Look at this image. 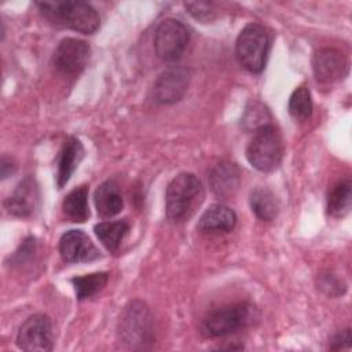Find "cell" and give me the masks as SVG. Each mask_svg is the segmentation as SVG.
<instances>
[{
  "label": "cell",
  "instance_id": "cell-21",
  "mask_svg": "<svg viewBox=\"0 0 352 352\" xmlns=\"http://www.w3.org/2000/svg\"><path fill=\"white\" fill-rule=\"evenodd\" d=\"M94 230L99 241L103 243V246L110 252H116L118 250L122 239L128 234L129 224L124 220L103 221L96 224Z\"/></svg>",
  "mask_w": 352,
  "mask_h": 352
},
{
  "label": "cell",
  "instance_id": "cell-13",
  "mask_svg": "<svg viewBox=\"0 0 352 352\" xmlns=\"http://www.w3.org/2000/svg\"><path fill=\"white\" fill-rule=\"evenodd\" d=\"M236 224L235 212L221 204L210 205L198 220V230L205 234L228 232Z\"/></svg>",
  "mask_w": 352,
  "mask_h": 352
},
{
  "label": "cell",
  "instance_id": "cell-14",
  "mask_svg": "<svg viewBox=\"0 0 352 352\" xmlns=\"http://www.w3.org/2000/svg\"><path fill=\"white\" fill-rule=\"evenodd\" d=\"M241 180L239 168L232 162L217 164L209 176V184L214 195L227 199L235 194Z\"/></svg>",
  "mask_w": 352,
  "mask_h": 352
},
{
  "label": "cell",
  "instance_id": "cell-24",
  "mask_svg": "<svg viewBox=\"0 0 352 352\" xmlns=\"http://www.w3.org/2000/svg\"><path fill=\"white\" fill-rule=\"evenodd\" d=\"M270 113L268 110L261 104V103H250L246 107V111L242 118V124L245 125L246 129H254L257 131L258 128L268 125L270 122Z\"/></svg>",
  "mask_w": 352,
  "mask_h": 352
},
{
  "label": "cell",
  "instance_id": "cell-5",
  "mask_svg": "<svg viewBox=\"0 0 352 352\" xmlns=\"http://www.w3.org/2000/svg\"><path fill=\"white\" fill-rule=\"evenodd\" d=\"M236 56L241 65L250 73H260L267 62L270 51V36L258 23L246 25L238 34L235 43Z\"/></svg>",
  "mask_w": 352,
  "mask_h": 352
},
{
  "label": "cell",
  "instance_id": "cell-18",
  "mask_svg": "<svg viewBox=\"0 0 352 352\" xmlns=\"http://www.w3.org/2000/svg\"><path fill=\"white\" fill-rule=\"evenodd\" d=\"M352 205V183L349 179L341 180L331 187L327 194V213L333 217H344Z\"/></svg>",
  "mask_w": 352,
  "mask_h": 352
},
{
  "label": "cell",
  "instance_id": "cell-3",
  "mask_svg": "<svg viewBox=\"0 0 352 352\" xmlns=\"http://www.w3.org/2000/svg\"><path fill=\"white\" fill-rule=\"evenodd\" d=\"M202 184L192 173H180L168 184L165 202L166 216L170 221L179 223L190 217L194 208L201 202Z\"/></svg>",
  "mask_w": 352,
  "mask_h": 352
},
{
  "label": "cell",
  "instance_id": "cell-8",
  "mask_svg": "<svg viewBox=\"0 0 352 352\" xmlns=\"http://www.w3.org/2000/svg\"><path fill=\"white\" fill-rule=\"evenodd\" d=\"M52 324L47 315L29 316L19 327L16 345L29 352H48L52 349Z\"/></svg>",
  "mask_w": 352,
  "mask_h": 352
},
{
  "label": "cell",
  "instance_id": "cell-4",
  "mask_svg": "<svg viewBox=\"0 0 352 352\" xmlns=\"http://www.w3.org/2000/svg\"><path fill=\"white\" fill-rule=\"evenodd\" d=\"M283 157V140L279 131L268 124L254 131L246 148L249 164L260 172L276 169Z\"/></svg>",
  "mask_w": 352,
  "mask_h": 352
},
{
  "label": "cell",
  "instance_id": "cell-22",
  "mask_svg": "<svg viewBox=\"0 0 352 352\" xmlns=\"http://www.w3.org/2000/svg\"><path fill=\"white\" fill-rule=\"evenodd\" d=\"M107 272H94L84 276H76L72 279V283L74 286L77 298L84 300L102 290L103 286L107 283Z\"/></svg>",
  "mask_w": 352,
  "mask_h": 352
},
{
  "label": "cell",
  "instance_id": "cell-26",
  "mask_svg": "<svg viewBox=\"0 0 352 352\" xmlns=\"http://www.w3.org/2000/svg\"><path fill=\"white\" fill-rule=\"evenodd\" d=\"M351 341H352L351 329L341 330L340 333H337V334L331 338L330 349H334V351H340V349H349V348H351Z\"/></svg>",
  "mask_w": 352,
  "mask_h": 352
},
{
  "label": "cell",
  "instance_id": "cell-23",
  "mask_svg": "<svg viewBox=\"0 0 352 352\" xmlns=\"http://www.w3.org/2000/svg\"><path fill=\"white\" fill-rule=\"evenodd\" d=\"M289 113L294 120L304 121L312 113V99L308 88L298 87L289 99Z\"/></svg>",
  "mask_w": 352,
  "mask_h": 352
},
{
  "label": "cell",
  "instance_id": "cell-7",
  "mask_svg": "<svg viewBox=\"0 0 352 352\" xmlns=\"http://www.w3.org/2000/svg\"><path fill=\"white\" fill-rule=\"evenodd\" d=\"M190 41L187 26L173 18L164 19L155 29L154 50L155 54L166 62H175L182 58Z\"/></svg>",
  "mask_w": 352,
  "mask_h": 352
},
{
  "label": "cell",
  "instance_id": "cell-6",
  "mask_svg": "<svg viewBox=\"0 0 352 352\" xmlns=\"http://www.w3.org/2000/svg\"><path fill=\"white\" fill-rule=\"evenodd\" d=\"M118 337L129 348H144L153 341L148 308L142 301L129 302L118 320Z\"/></svg>",
  "mask_w": 352,
  "mask_h": 352
},
{
  "label": "cell",
  "instance_id": "cell-11",
  "mask_svg": "<svg viewBox=\"0 0 352 352\" xmlns=\"http://www.w3.org/2000/svg\"><path fill=\"white\" fill-rule=\"evenodd\" d=\"M59 253L66 263H87L100 257L98 248L81 230H70L60 236Z\"/></svg>",
  "mask_w": 352,
  "mask_h": 352
},
{
  "label": "cell",
  "instance_id": "cell-15",
  "mask_svg": "<svg viewBox=\"0 0 352 352\" xmlns=\"http://www.w3.org/2000/svg\"><path fill=\"white\" fill-rule=\"evenodd\" d=\"M37 198V187L33 179L26 177L18 184L14 194L6 199L4 206L8 210V213L14 216L28 217L34 212Z\"/></svg>",
  "mask_w": 352,
  "mask_h": 352
},
{
  "label": "cell",
  "instance_id": "cell-16",
  "mask_svg": "<svg viewBox=\"0 0 352 352\" xmlns=\"http://www.w3.org/2000/svg\"><path fill=\"white\" fill-rule=\"evenodd\" d=\"M84 157V147L77 138H67L63 143V147L59 153L58 161V170H56V183L58 187H63L70 176L73 175L74 169L80 164Z\"/></svg>",
  "mask_w": 352,
  "mask_h": 352
},
{
  "label": "cell",
  "instance_id": "cell-10",
  "mask_svg": "<svg viewBox=\"0 0 352 352\" xmlns=\"http://www.w3.org/2000/svg\"><path fill=\"white\" fill-rule=\"evenodd\" d=\"M190 72L182 66L165 69L154 81L153 99L160 104H172L179 102L187 92Z\"/></svg>",
  "mask_w": 352,
  "mask_h": 352
},
{
  "label": "cell",
  "instance_id": "cell-12",
  "mask_svg": "<svg viewBox=\"0 0 352 352\" xmlns=\"http://www.w3.org/2000/svg\"><path fill=\"white\" fill-rule=\"evenodd\" d=\"M312 69L319 82L329 84L346 74L348 60L345 55L336 48H322L314 56Z\"/></svg>",
  "mask_w": 352,
  "mask_h": 352
},
{
  "label": "cell",
  "instance_id": "cell-9",
  "mask_svg": "<svg viewBox=\"0 0 352 352\" xmlns=\"http://www.w3.org/2000/svg\"><path fill=\"white\" fill-rule=\"evenodd\" d=\"M89 45L78 38H63L54 52V66L65 76H78L89 60Z\"/></svg>",
  "mask_w": 352,
  "mask_h": 352
},
{
  "label": "cell",
  "instance_id": "cell-20",
  "mask_svg": "<svg viewBox=\"0 0 352 352\" xmlns=\"http://www.w3.org/2000/svg\"><path fill=\"white\" fill-rule=\"evenodd\" d=\"M63 213L72 221L82 223L89 217L88 206V187L80 186L72 190L63 199L62 204Z\"/></svg>",
  "mask_w": 352,
  "mask_h": 352
},
{
  "label": "cell",
  "instance_id": "cell-2",
  "mask_svg": "<svg viewBox=\"0 0 352 352\" xmlns=\"http://www.w3.org/2000/svg\"><path fill=\"white\" fill-rule=\"evenodd\" d=\"M260 314L250 302H236L209 312L201 323V333L208 338L224 337L252 326Z\"/></svg>",
  "mask_w": 352,
  "mask_h": 352
},
{
  "label": "cell",
  "instance_id": "cell-17",
  "mask_svg": "<svg viewBox=\"0 0 352 352\" xmlns=\"http://www.w3.org/2000/svg\"><path fill=\"white\" fill-rule=\"evenodd\" d=\"M94 201L98 214L104 219L113 217L120 213L124 205L120 188L113 180H106L96 188Z\"/></svg>",
  "mask_w": 352,
  "mask_h": 352
},
{
  "label": "cell",
  "instance_id": "cell-1",
  "mask_svg": "<svg viewBox=\"0 0 352 352\" xmlns=\"http://www.w3.org/2000/svg\"><path fill=\"white\" fill-rule=\"evenodd\" d=\"M36 4L52 23L70 28L82 34H92L99 28L100 18L98 11L85 1H41Z\"/></svg>",
  "mask_w": 352,
  "mask_h": 352
},
{
  "label": "cell",
  "instance_id": "cell-25",
  "mask_svg": "<svg viewBox=\"0 0 352 352\" xmlns=\"http://www.w3.org/2000/svg\"><path fill=\"white\" fill-rule=\"evenodd\" d=\"M186 10L190 15L201 22H210L214 19V10L210 3L206 1H188L184 3Z\"/></svg>",
  "mask_w": 352,
  "mask_h": 352
},
{
  "label": "cell",
  "instance_id": "cell-27",
  "mask_svg": "<svg viewBox=\"0 0 352 352\" xmlns=\"http://www.w3.org/2000/svg\"><path fill=\"white\" fill-rule=\"evenodd\" d=\"M15 169H16V165L11 158H7V157L1 158V165H0L1 179H7L8 176H11L15 172Z\"/></svg>",
  "mask_w": 352,
  "mask_h": 352
},
{
  "label": "cell",
  "instance_id": "cell-19",
  "mask_svg": "<svg viewBox=\"0 0 352 352\" xmlns=\"http://www.w3.org/2000/svg\"><path fill=\"white\" fill-rule=\"evenodd\" d=\"M250 208L254 214L263 221H271L275 219L279 210V202L276 195L267 187H257L250 192Z\"/></svg>",
  "mask_w": 352,
  "mask_h": 352
}]
</instances>
